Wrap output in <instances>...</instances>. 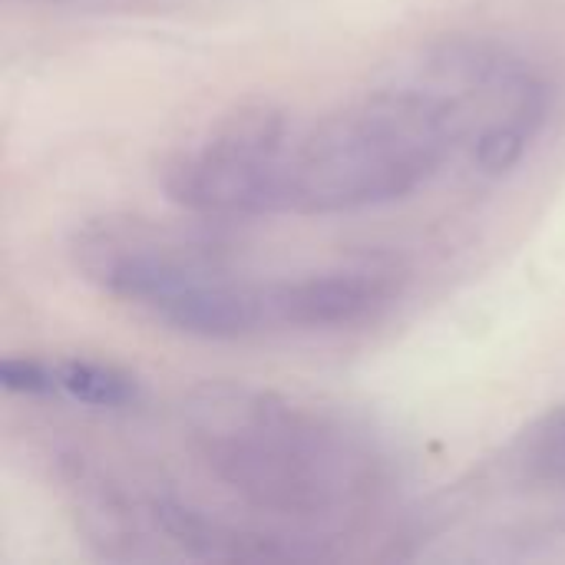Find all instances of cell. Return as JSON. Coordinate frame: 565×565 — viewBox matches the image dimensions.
I'll return each mask as SVG.
<instances>
[{
    "mask_svg": "<svg viewBox=\"0 0 565 565\" xmlns=\"http://www.w3.org/2000/svg\"><path fill=\"white\" fill-rule=\"evenodd\" d=\"M179 450L215 507L281 546L288 563L344 559L401 497V470L358 420L262 387L209 384L172 417Z\"/></svg>",
    "mask_w": 565,
    "mask_h": 565,
    "instance_id": "obj_1",
    "label": "cell"
},
{
    "mask_svg": "<svg viewBox=\"0 0 565 565\" xmlns=\"http://www.w3.org/2000/svg\"><path fill=\"white\" fill-rule=\"evenodd\" d=\"M70 258L103 298L218 344L361 331L384 321L407 291V268L387 255L252 271L212 238L132 215L83 222Z\"/></svg>",
    "mask_w": 565,
    "mask_h": 565,
    "instance_id": "obj_2",
    "label": "cell"
},
{
    "mask_svg": "<svg viewBox=\"0 0 565 565\" xmlns=\"http://www.w3.org/2000/svg\"><path fill=\"white\" fill-rule=\"evenodd\" d=\"M0 387L10 397L70 407L103 420L136 417L149 404L139 374L86 354H10L0 361Z\"/></svg>",
    "mask_w": 565,
    "mask_h": 565,
    "instance_id": "obj_3",
    "label": "cell"
}]
</instances>
